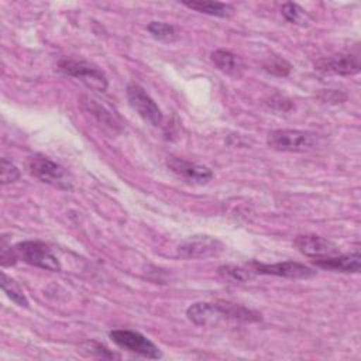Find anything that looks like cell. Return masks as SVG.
<instances>
[{"mask_svg": "<svg viewBox=\"0 0 361 361\" xmlns=\"http://www.w3.org/2000/svg\"><path fill=\"white\" fill-rule=\"evenodd\" d=\"M344 99H345V96L341 94L337 90H327V92H324V100H327V102H334V103L338 102L340 103Z\"/></svg>", "mask_w": 361, "mask_h": 361, "instance_id": "d4e9b609", "label": "cell"}, {"mask_svg": "<svg viewBox=\"0 0 361 361\" xmlns=\"http://www.w3.org/2000/svg\"><path fill=\"white\" fill-rule=\"evenodd\" d=\"M314 69L333 75H354L360 72V59L353 54H340L320 58L314 62Z\"/></svg>", "mask_w": 361, "mask_h": 361, "instance_id": "8fae6325", "label": "cell"}, {"mask_svg": "<svg viewBox=\"0 0 361 361\" xmlns=\"http://www.w3.org/2000/svg\"><path fill=\"white\" fill-rule=\"evenodd\" d=\"M28 166L30 172L41 182L49 183L59 189H72V179L68 171L48 157L39 154L34 155L31 157Z\"/></svg>", "mask_w": 361, "mask_h": 361, "instance_id": "7a4b0ae2", "label": "cell"}, {"mask_svg": "<svg viewBox=\"0 0 361 361\" xmlns=\"http://www.w3.org/2000/svg\"><path fill=\"white\" fill-rule=\"evenodd\" d=\"M183 6L196 10L199 13H204L214 17L227 18L234 14V8L230 4L220 3V1H207V0H192V1H182Z\"/></svg>", "mask_w": 361, "mask_h": 361, "instance_id": "9a60e30c", "label": "cell"}, {"mask_svg": "<svg viewBox=\"0 0 361 361\" xmlns=\"http://www.w3.org/2000/svg\"><path fill=\"white\" fill-rule=\"evenodd\" d=\"M166 165L175 175L186 179L188 182L206 183L213 178V172L207 166L197 165L178 157H168Z\"/></svg>", "mask_w": 361, "mask_h": 361, "instance_id": "7c38bea8", "label": "cell"}, {"mask_svg": "<svg viewBox=\"0 0 361 361\" xmlns=\"http://www.w3.org/2000/svg\"><path fill=\"white\" fill-rule=\"evenodd\" d=\"M213 63L224 73L231 76H240L243 72V62L241 59L227 49H216L212 52Z\"/></svg>", "mask_w": 361, "mask_h": 361, "instance_id": "5bb4252c", "label": "cell"}, {"mask_svg": "<svg viewBox=\"0 0 361 361\" xmlns=\"http://www.w3.org/2000/svg\"><path fill=\"white\" fill-rule=\"evenodd\" d=\"M20 178V172L17 166L10 162L7 158L1 159V183L7 185L11 182H16Z\"/></svg>", "mask_w": 361, "mask_h": 361, "instance_id": "603a6c76", "label": "cell"}, {"mask_svg": "<svg viewBox=\"0 0 361 361\" xmlns=\"http://www.w3.org/2000/svg\"><path fill=\"white\" fill-rule=\"evenodd\" d=\"M248 265L255 274H264V275H276V276H285V278H309L314 275L313 269L295 261H283L276 264H262V262L251 261Z\"/></svg>", "mask_w": 361, "mask_h": 361, "instance_id": "9c48e42d", "label": "cell"}, {"mask_svg": "<svg viewBox=\"0 0 361 361\" xmlns=\"http://www.w3.org/2000/svg\"><path fill=\"white\" fill-rule=\"evenodd\" d=\"M268 144L278 151L303 152L313 149L317 140L313 134L299 130H274L268 134Z\"/></svg>", "mask_w": 361, "mask_h": 361, "instance_id": "277c9868", "label": "cell"}, {"mask_svg": "<svg viewBox=\"0 0 361 361\" xmlns=\"http://www.w3.org/2000/svg\"><path fill=\"white\" fill-rule=\"evenodd\" d=\"M17 258L42 269L58 272L61 271V264L52 251L41 241H23L14 245Z\"/></svg>", "mask_w": 361, "mask_h": 361, "instance_id": "3957f363", "label": "cell"}, {"mask_svg": "<svg viewBox=\"0 0 361 361\" xmlns=\"http://www.w3.org/2000/svg\"><path fill=\"white\" fill-rule=\"evenodd\" d=\"M83 106L86 107L87 111H90L97 118L99 123H102V124H104V126H107V127H110L113 130L120 126V123L117 121V117L110 110H107L104 106L97 103L96 100L86 99L83 102Z\"/></svg>", "mask_w": 361, "mask_h": 361, "instance_id": "2e32d148", "label": "cell"}, {"mask_svg": "<svg viewBox=\"0 0 361 361\" xmlns=\"http://www.w3.org/2000/svg\"><path fill=\"white\" fill-rule=\"evenodd\" d=\"M127 97L131 107L149 124L159 126L162 123V111L152 97L140 85L131 83L127 86Z\"/></svg>", "mask_w": 361, "mask_h": 361, "instance_id": "ba28073f", "label": "cell"}, {"mask_svg": "<svg viewBox=\"0 0 361 361\" xmlns=\"http://www.w3.org/2000/svg\"><path fill=\"white\" fill-rule=\"evenodd\" d=\"M1 289L18 306H24V307L28 306V300H27L23 289L20 288V285L14 279L7 276V274H4V272L1 276Z\"/></svg>", "mask_w": 361, "mask_h": 361, "instance_id": "d6986e66", "label": "cell"}, {"mask_svg": "<svg viewBox=\"0 0 361 361\" xmlns=\"http://www.w3.org/2000/svg\"><path fill=\"white\" fill-rule=\"evenodd\" d=\"M293 244L303 255L312 258H323L338 254V247L333 241L314 234L298 235Z\"/></svg>", "mask_w": 361, "mask_h": 361, "instance_id": "30bf717a", "label": "cell"}, {"mask_svg": "<svg viewBox=\"0 0 361 361\" xmlns=\"http://www.w3.org/2000/svg\"><path fill=\"white\" fill-rule=\"evenodd\" d=\"M281 13L286 21L296 25H307L312 21L307 11L303 10L300 6H298L296 3H285L281 8Z\"/></svg>", "mask_w": 361, "mask_h": 361, "instance_id": "ac0fdd59", "label": "cell"}, {"mask_svg": "<svg viewBox=\"0 0 361 361\" xmlns=\"http://www.w3.org/2000/svg\"><path fill=\"white\" fill-rule=\"evenodd\" d=\"M219 274L220 276H223L224 279L233 282V283H243V282H248L250 279H252L257 274L250 268V265L247 267H237V265H221L219 268Z\"/></svg>", "mask_w": 361, "mask_h": 361, "instance_id": "e0dca14e", "label": "cell"}, {"mask_svg": "<svg viewBox=\"0 0 361 361\" xmlns=\"http://www.w3.org/2000/svg\"><path fill=\"white\" fill-rule=\"evenodd\" d=\"M148 31L158 39L162 41H172L176 37L175 28L166 23H161V21H151L148 24Z\"/></svg>", "mask_w": 361, "mask_h": 361, "instance_id": "ffe728a7", "label": "cell"}, {"mask_svg": "<svg viewBox=\"0 0 361 361\" xmlns=\"http://www.w3.org/2000/svg\"><path fill=\"white\" fill-rule=\"evenodd\" d=\"M83 350L87 351L90 355L99 357V358H118L117 354L111 353L109 348H106L103 344L97 341H87L83 344Z\"/></svg>", "mask_w": 361, "mask_h": 361, "instance_id": "7402d4cb", "label": "cell"}, {"mask_svg": "<svg viewBox=\"0 0 361 361\" xmlns=\"http://www.w3.org/2000/svg\"><path fill=\"white\" fill-rule=\"evenodd\" d=\"M58 71L80 79L87 87L94 90H106L107 89V78L106 75L97 69L96 66L85 62V61H73V59H62L58 62Z\"/></svg>", "mask_w": 361, "mask_h": 361, "instance_id": "5b68a950", "label": "cell"}, {"mask_svg": "<svg viewBox=\"0 0 361 361\" xmlns=\"http://www.w3.org/2000/svg\"><path fill=\"white\" fill-rule=\"evenodd\" d=\"M1 265L3 267H7V265H13L18 258H17V254L14 251V247L13 248H7V247H3L1 248Z\"/></svg>", "mask_w": 361, "mask_h": 361, "instance_id": "cb8c5ba5", "label": "cell"}, {"mask_svg": "<svg viewBox=\"0 0 361 361\" xmlns=\"http://www.w3.org/2000/svg\"><path fill=\"white\" fill-rule=\"evenodd\" d=\"M109 336L114 344H117L118 347H121L130 353H134V354H138L141 357L151 358V360H157V358L162 357L161 350L138 331L113 330V331H110Z\"/></svg>", "mask_w": 361, "mask_h": 361, "instance_id": "8992f818", "label": "cell"}, {"mask_svg": "<svg viewBox=\"0 0 361 361\" xmlns=\"http://www.w3.org/2000/svg\"><path fill=\"white\" fill-rule=\"evenodd\" d=\"M265 71H268L272 75L276 76H288L292 66L290 63H288L285 59L279 58V56H271L265 63H264Z\"/></svg>", "mask_w": 361, "mask_h": 361, "instance_id": "44dd1931", "label": "cell"}, {"mask_svg": "<svg viewBox=\"0 0 361 361\" xmlns=\"http://www.w3.org/2000/svg\"><path fill=\"white\" fill-rule=\"evenodd\" d=\"M314 265L334 271V272H345V274H357L361 268V255L358 251L345 254V255H331L323 258H314Z\"/></svg>", "mask_w": 361, "mask_h": 361, "instance_id": "4fadbf2b", "label": "cell"}, {"mask_svg": "<svg viewBox=\"0 0 361 361\" xmlns=\"http://www.w3.org/2000/svg\"><path fill=\"white\" fill-rule=\"evenodd\" d=\"M186 316L197 326L254 323L261 320L259 313L230 302H197L186 309Z\"/></svg>", "mask_w": 361, "mask_h": 361, "instance_id": "6da1fadb", "label": "cell"}, {"mask_svg": "<svg viewBox=\"0 0 361 361\" xmlns=\"http://www.w3.org/2000/svg\"><path fill=\"white\" fill-rule=\"evenodd\" d=\"M220 240L212 235H192L178 245V254L188 259L216 257L223 251Z\"/></svg>", "mask_w": 361, "mask_h": 361, "instance_id": "52a82bcc", "label": "cell"}]
</instances>
